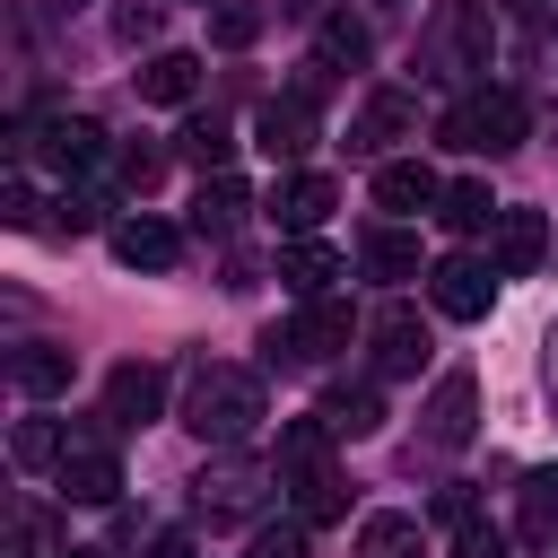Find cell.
I'll return each mask as SVG.
<instances>
[{"label":"cell","mask_w":558,"mask_h":558,"mask_svg":"<svg viewBox=\"0 0 558 558\" xmlns=\"http://www.w3.org/2000/svg\"><path fill=\"white\" fill-rule=\"evenodd\" d=\"M488 61H497V9H488V0H445V9L427 17V35H418V78L471 96V78H480Z\"/></svg>","instance_id":"6da1fadb"},{"label":"cell","mask_w":558,"mask_h":558,"mask_svg":"<svg viewBox=\"0 0 558 558\" xmlns=\"http://www.w3.org/2000/svg\"><path fill=\"white\" fill-rule=\"evenodd\" d=\"M183 427L201 436V445H244L253 427H262V375L253 366H192V384H183Z\"/></svg>","instance_id":"7a4b0ae2"},{"label":"cell","mask_w":558,"mask_h":558,"mask_svg":"<svg viewBox=\"0 0 558 558\" xmlns=\"http://www.w3.org/2000/svg\"><path fill=\"white\" fill-rule=\"evenodd\" d=\"M436 140L462 148V157H506V148H523V96L514 87H471V96L445 105Z\"/></svg>","instance_id":"3957f363"},{"label":"cell","mask_w":558,"mask_h":558,"mask_svg":"<svg viewBox=\"0 0 558 558\" xmlns=\"http://www.w3.org/2000/svg\"><path fill=\"white\" fill-rule=\"evenodd\" d=\"M331 349H349V305L340 296H323V305H305V314H288V323L262 331V366H279V375L323 366Z\"/></svg>","instance_id":"277c9868"},{"label":"cell","mask_w":558,"mask_h":558,"mask_svg":"<svg viewBox=\"0 0 558 558\" xmlns=\"http://www.w3.org/2000/svg\"><path fill=\"white\" fill-rule=\"evenodd\" d=\"M105 427H113L105 410H96L87 427H70V453H61V471H52L70 506H113V497H122V462H113V445H105Z\"/></svg>","instance_id":"5b68a950"},{"label":"cell","mask_w":558,"mask_h":558,"mask_svg":"<svg viewBox=\"0 0 558 558\" xmlns=\"http://www.w3.org/2000/svg\"><path fill=\"white\" fill-rule=\"evenodd\" d=\"M262 488H270V462H253V453H209L201 462V480H192V506L209 514V523H235V514H253L262 506Z\"/></svg>","instance_id":"8992f818"},{"label":"cell","mask_w":558,"mask_h":558,"mask_svg":"<svg viewBox=\"0 0 558 558\" xmlns=\"http://www.w3.org/2000/svg\"><path fill=\"white\" fill-rule=\"evenodd\" d=\"M418 418H427V427H418V445H427V453H462V445L480 436V384L453 366V375L427 392V410H418Z\"/></svg>","instance_id":"52a82bcc"},{"label":"cell","mask_w":558,"mask_h":558,"mask_svg":"<svg viewBox=\"0 0 558 558\" xmlns=\"http://www.w3.org/2000/svg\"><path fill=\"white\" fill-rule=\"evenodd\" d=\"M410 131H418V96H410V87H375V96L349 113V157H375V166H384V148L410 140Z\"/></svg>","instance_id":"ba28073f"},{"label":"cell","mask_w":558,"mask_h":558,"mask_svg":"<svg viewBox=\"0 0 558 558\" xmlns=\"http://www.w3.org/2000/svg\"><path fill=\"white\" fill-rule=\"evenodd\" d=\"M488 296H497V270H488V262H471V253H445V262L427 270V305H436V314H453V323H480V314H488Z\"/></svg>","instance_id":"9c48e42d"},{"label":"cell","mask_w":558,"mask_h":558,"mask_svg":"<svg viewBox=\"0 0 558 558\" xmlns=\"http://www.w3.org/2000/svg\"><path fill=\"white\" fill-rule=\"evenodd\" d=\"M314 140H323V131H314V105H305V96H270V105L253 113V148L279 157V166H296Z\"/></svg>","instance_id":"30bf717a"},{"label":"cell","mask_w":558,"mask_h":558,"mask_svg":"<svg viewBox=\"0 0 558 558\" xmlns=\"http://www.w3.org/2000/svg\"><path fill=\"white\" fill-rule=\"evenodd\" d=\"M436 201H445V183H436V166L427 157H384L375 166V209H392V218H436Z\"/></svg>","instance_id":"8fae6325"},{"label":"cell","mask_w":558,"mask_h":558,"mask_svg":"<svg viewBox=\"0 0 558 558\" xmlns=\"http://www.w3.org/2000/svg\"><path fill=\"white\" fill-rule=\"evenodd\" d=\"M157 410H166V366L131 357V366L105 375V418H113V427H148Z\"/></svg>","instance_id":"7c38bea8"},{"label":"cell","mask_w":558,"mask_h":558,"mask_svg":"<svg viewBox=\"0 0 558 558\" xmlns=\"http://www.w3.org/2000/svg\"><path fill=\"white\" fill-rule=\"evenodd\" d=\"M279 288H288L296 305H323V296L340 288V253L314 244V235H288V244H279Z\"/></svg>","instance_id":"4fadbf2b"},{"label":"cell","mask_w":558,"mask_h":558,"mask_svg":"<svg viewBox=\"0 0 558 558\" xmlns=\"http://www.w3.org/2000/svg\"><path fill=\"white\" fill-rule=\"evenodd\" d=\"M331 209H340V183H331V174H288V183L270 192V218H279L288 235H314Z\"/></svg>","instance_id":"5bb4252c"},{"label":"cell","mask_w":558,"mask_h":558,"mask_svg":"<svg viewBox=\"0 0 558 558\" xmlns=\"http://www.w3.org/2000/svg\"><path fill=\"white\" fill-rule=\"evenodd\" d=\"M427 366V323L410 305H384L375 314V375H418Z\"/></svg>","instance_id":"9a60e30c"},{"label":"cell","mask_w":558,"mask_h":558,"mask_svg":"<svg viewBox=\"0 0 558 558\" xmlns=\"http://www.w3.org/2000/svg\"><path fill=\"white\" fill-rule=\"evenodd\" d=\"M70 366H78V349H61V340H17V349H9V384H17L26 401L70 392Z\"/></svg>","instance_id":"2e32d148"},{"label":"cell","mask_w":558,"mask_h":558,"mask_svg":"<svg viewBox=\"0 0 558 558\" xmlns=\"http://www.w3.org/2000/svg\"><path fill=\"white\" fill-rule=\"evenodd\" d=\"M506 218V201L488 192V174H462V183H445V201H436V227L445 235H488Z\"/></svg>","instance_id":"e0dca14e"},{"label":"cell","mask_w":558,"mask_h":558,"mask_svg":"<svg viewBox=\"0 0 558 558\" xmlns=\"http://www.w3.org/2000/svg\"><path fill=\"white\" fill-rule=\"evenodd\" d=\"M44 157H52L61 174H96L113 148H105V122H87V113H61V122L44 131Z\"/></svg>","instance_id":"ac0fdd59"},{"label":"cell","mask_w":558,"mask_h":558,"mask_svg":"<svg viewBox=\"0 0 558 558\" xmlns=\"http://www.w3.org/2000/svg\"><path fill=\"white\" fill-rule=\"evenodd\" d=\"M244 209H253V192H244L235 174H209V183L192 192V235H209V244H227V235L244 227Z\"/></svg>","instance_id":"d6986e66"},{"label":"cell","mask_w":558,"mask_h":558,"mask_svg":"<svg viewBox=\"0 0 558 558\" xmlns=\"http://www.w3.org/2000/svg\"><path fill=\"white\" fill-rule=\"evenodd\" d=\"M357 270L384 279V288L418 279V235H410V227H366V235H357Z\"/></svg>","instance_id":"ffe728a7"},{"label":"cell","mask_w":558,"mask_h":558,"mask_svg":"<svg viewBox=\"0 0 558 558\" xmlns=\"http://www.w3.org/2000/svg\"><path fill=\"white\" fill-rule=\"evenodd\" d=\"M113 253H122L131 270H174L183 235H174L166 218H122V227H113Z\"/></svg>","instance_id":"44dd1931"},{"label":"cell","mask_w":558,"mask_h":558,"mask_svg":"<svg viewBox=\"0 0 558 558\" xmlns=\"http://www.w3.org/2000/svg\"><path fill=\"white\" fill-rule=\"evenodd\" d=\"M541 253H549V227H541V209H506V218H497V279H523Z\"/></svg>","instance_id":"7402d4cb"},{"label":"cell","mask_w":558,"mask_h":558,"mask_svg":"<svg viewBox=\"0 0 558 558\" xmlns=\"http://www.w3.org/2000/svg\"><path fill=\"white\" fill-rule=\"evenodd\" d=\"M270 471H279V488H288V480H305V471H331V427H323V418H288V427H279V462H270Z\"/></svg>","instance_id":"603a6c76"},{"label":"cell","mask_w":558,"mask_h":558,"mask_svg":"<svg viewBox=\"0 0 558 558\" xmlns=\"http://www.w3.org/2000/svg\"><path fill=\"white\" fill-rule=\"evenodd\" d=\"M140 96L148 105H192L201 96V61L192 52H148L140 61Z\"/></svg>","instance_id":"cb8c5ba5"},{"label":"cell","mask_w":558,"mask_h":558,"mask_svg":"<svg viewBox=\"0 0 558 558\" xmlns=\"http://www.w3.org/2000/svg\"><path fill=\"white\" fill-rule=\"evenodd\" d=\"M331 436H375L384 427V392L375 384H340V392H323V410H314Z\"/></svg>","instance_id":"d4e9b609"},{"label":"cell","mask_w":558,"mask_h":558,"mask_svg":"<svg viewBox=\"0 0 558 558\" xmlns=\"http://www.w3.org/2000/svg\"><path fill=\"white\" fill-rule=\"evenodd\" d=\"M357 558H427L418 514H366L357 523Z\"/></svg>","instance_id":"484cf974"},{"label":"cell","mask_w":558,"mask_h":558,"mask_svg":"<svg viewBox=\"0 0 558 558\" xmlns=\"http://www.w3.org/2000/svg\"><path fill=\"white\" fill-rule=\"evenodd\" d=\"M514 532L532 549H558V471H532L523 480V506H514Z\"/></svg>","instance_id":"4316f807"},{"label":"cell","mask_w":558,"mask_h":558,"mask_svg":"<svg viewBox=\"0 0 558 558\" xmlns=\"http://www.w3.org/2000/svg\"><path fill=\"white\" fill-rule=\"evenodd\" d=\"M366 52H375V44H366L357 17H323V26H314V61H323V70H366Z\"/></svg>","instance_id":"83f0119b"},{"label":"cell","mask_w":558,"mask_h":558,"mask_svg":"<svg viewBox=\"0 0 558 558\" xmlns=\"http://www.w3.org/2000/svg\"><path fill=\"white\" fill-rule=\"evenodd\" d=\"M9 453H17L26 471H61V453H70V427H52V418H17Z\"/></svg>","instance_id":"f1b7e54d"},{"label":"cell","mask_w":558,"mask_h":558,"mask_svg":"<svg viewBox=\"0 0 558 558\" xmlns=\"http://www.w3.org/2000/svg\"><path fill=\"white\" fill-rule=\"evenodd\" d=\"M183 157H192L201 174H218V166L235 157V131H227L218 113H192V122H183Z\"/></svg>","instance_id":"f546056e"},{"label":"cell","mask_w":558,"mask_h":558,"mask_svg":"<svg viewBox=\"0 0 558 558\" xmlns=\"http://www.w3.org/2000/svg\"><path fill=\"white\" fill-rule=\"evenodd\" d=\"M288 488H296V523H331V514H349L340 471H305V480H288Z\"/></svg>","instance_id":"4dcf8cb0"},{"label":"cell","mask_w":558,"mask_h":558,"mask_svg":"<svg viewBox=\"0 0 558 558\" xmlns=\"http://www.w3.org/2000/svg\"><path fill=\"white\" fill-rule=\"evenodd\" d=\"M305 541H314V523H296V514H288V523H262L244 558H305Z\"/></svg>","instance_id":"1f68e13d"},{"label":"cell","mask_w":558,"mask_h":558,"mask_svg":"<svg viewBox=\"0 0 558 558\" xmlns=\"http://www.w3.org/2000/svg\"><path fill=\"white\" fill-rule=\"evenodd\" d=\"M209 35H218V44H227V52H244V44H253V35H262V9H253V0H227V9H218V17H209Z\"/></svg>","instance_id":"d6a6232c"},{"label":"cell","mask_w":558,"mask_h":558,"mask_svg":"<svg viewBox=\"0 0 558 558\" xmlns=\"http://www.w3.org/2000/svg\"><path fill=\"white\" fill-rule=\"evenodd\" d=\"M157 174H166V148H113V183L122 192H148Z\"/></svg>","instance_id":"836d02e7"},{"label":"cell","mask_w":558,"mask_h":558,"mask_svg":"<svg viewBox=\"0 0 558 558\" xmlns=\"http://www.w3.org/2000/svg\"><path fill=\"white\" fill-rule=\"evenodd\" d=\"M9 558H61V549H52V523H44L35 506H17V523H9Z\"/></svg>","instance_id":"e575fe53"},{"label":"cell","mask_w":558,"mask_h":558,"mask_svg":"<svg viewBox=\"0 0 558 558\" xmlns=\"http://www.w3.org/2000/svg\"><path fill=\"white\" fill-rule=\"evenodd\" d=\"M52 227H61V235H87V227H105V201H96V192H61V201H52Z\"/></svg>","instance_id":"d590c367"},{"label":"cell","mask_w":558,"mask_h":558,"mask_svg":"<svg viewBox=\"0 0 558 558\" xmlns=\"http://www.w3.org/2000/svg\"><path fill=\"white\" fill-rule=\"evenodd\" d=\"M453 558H506V532H497V523H480V514H471V523H462V532H453Z\"/></svg>","instance_id":"8d00e7d4"},{"label":"cell","mask_w":558,"mask_h":558,"mask_svg":"<svg viewBox=\"0 0 558 558\" xmlns=\"http://www.w3.org/2000/svg\"><path fill=\"white\" fill-rule=\"evenodd\" d=\"M436 514H445V523H453V532H462V523H471V514H480V497H471V488H462V480H445V488H436Z\"/></svg>","instance_id":"74e56055"},{"label":"cell","mask_w":558,"mask_h":558,"mask_svg":"<svg viewBox=\"0 0 558 558\" xmlns=\"http://www.w3.org/2000/svg\"><path fill=\"white\" fill-rule=\"evenodd\" d=\"M113 26H122V44H148V35H157V0H131Z\"/></svg>","instance_id":"f35d334b"},{"label":"cell","mask_w":558,"mask_h":558,"mask_svg":"<svg viewBox=\"0 0 558 558\" xmlns=\"http://www.w3.org/2000/svg\"><path fill=\"white\" fill-rule=\"evenodd\" d=\"M35 209H44L35 183H9V192H0V218H9V227H35Z\"/></svg>","instance_id":"ab89813d"},{"label":"cell","mask_w":558,"mask_h":558,"mask_svg":"<svg viewBox=\"0 0 558 558\" xmlns=\"http://www.w3.org/2000/svg\"><path fill=\"white\" fill-rule=\"evenodd\" d=\"M140 558H192V532H148V549Z\"/></svg>","instance_id":"60d3db41"},{"label":"cell","mask_w":558,"mask_h":558,"mask_svg":"<svg viewBox=\"0 0 558 558\" xmlns=\"http://www.w3.org/2000/svg\"><path fill=\"white\" fill-rule=\"evenodd\" d=\"M279 17H323V0H279Z\"/></svg>","instance_id":"b9f144b4"},{"label":"cell","mask_w":558,"mask_h":558,"mask_svg":"<svg viewBox=\"0 0 558 558\" xmlns=\"http://www.w3.org/2000/svg\"><path fill=\"white\" fill-rule=\"evenodd\" d=\"M549 392H558V331H549Z\"/></svg>","instance_id":"7bdbcfd3"},{"label":"cell","mask_w":558,"mask_h":558,"mask_svg":"<svg viewBox=\"0 0 558 558\" xmlns=\"http://www.w3.org/2000/svg\"><path fill=\"white\" fill-rule=\"evenodd\" d=\"M61 558H105V549H61Z\"/></svg>","instance_id":"ee69618b"}]
</instances>
